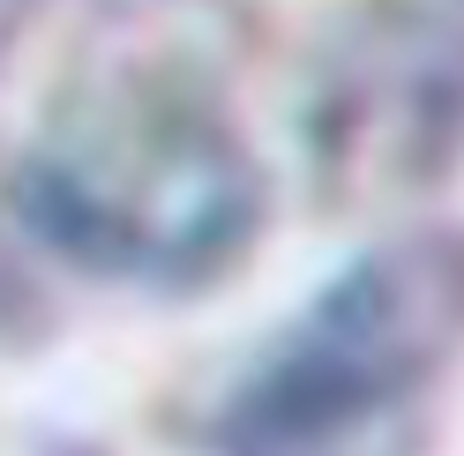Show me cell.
Masks as SVG:
<instances>
[{"mask_svg":"<svg viewBox=\"0 0 464 456\" xmlns=\"http://www.w3.org/2000/svg\"><path fill=\"white\" fill-rule=\"evenodd\" d=\"M457 315L464 299L442 270L353 277L240 389L232 456H404V419L442 375Z\"/></svg>","mask_w":464,"mask_h":456,"instance_id":"cell-1","label":"cell"}]
</instances>
